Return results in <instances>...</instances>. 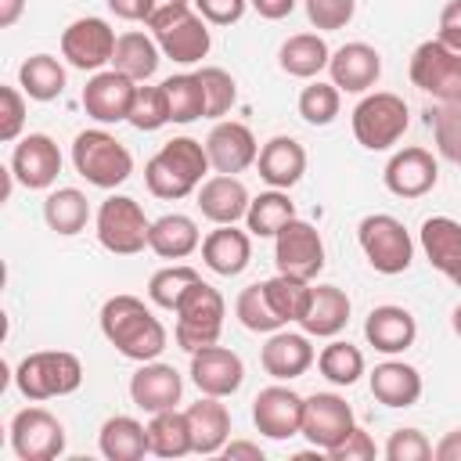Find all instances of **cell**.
I'll return each mask as SVG.
<instances>
[{
  "mask_svg": "<svg viewBox=\"0 0 461 461\" xmlns=\"http://www.w3.org/2000/svg\"><path fill=\"white\" fill-rule=\"evenodd\" d=\"M101 335L115 346V353H122L126 360H158V353L166 349V328L162 321L151 313V306H144V299L137 295H112L101 306Z\"/></svg>",
  "mask_w": 461,
  "mask_h": 461,
  "instance_id": "1",
  "label": "cell"
},
{
  "mask_svg": "<svg viewBox=\"0 0 461 461\" xmlns=\"http://www.w3.org/2000/svg\"><path fill=\"white\" fill-rule=\"evenodd\" d=\"M212 169L209 151L194 137H173L166 140L148 162H144V184L162 202H180L191 191L202 187L205 173Z\"/></svg>",
  "mask_w": 461,
  "mask_h": 461,
  "instance_id": "2",
  "label": "cell"
},
{
  "mask_svg": "<svg viewBox=\"0 0 461 461\" xmlns=\"http://www.w3.org/2000/svg\"><path fill=\"white\" fill-rule=\"evenodd\" d=\"M72 166H76V173L86 184H94L101 191H112V187L130 180L133 155L126 151V144L115 133L94 126V130L76 133V140H72Z\"/></svg>",
  "mask_w": 461,
  "mask_h": 461,
  "instance_id": "3",
  "label": "cell"
},
{
  "mask_svg": "<svg viewBox=\"0 0 461 461\" xmlns=\"http://www.w3.org/2000/svg\"><path fill=\"white\" fill-rule=\"evenodd\" d=\"M14 385L32 403L68 396L83 385V364L68 349H40V353L22 357V364L14 371Z\"/></svg>",
  "mask_w": 461,
  "mask_h": 461,
  "instance_id": "4",
  "label": "cell"
},
{
  "mask_svg": "<svg viewBox=\"0 0 461 461\" xmlns=\"http://www.w3.org/2000/svg\"><path fill=\"white\" fill-rule=\"evenodd\" d=\"M176 328H173V339L184 353H194V349H205L212 342H220V331H223V317H227V303L223 295L209 285V281H198L180 303H176Z\"/></svg>",
  "mask_w": 461,
  "mask_h": 461,
  "instance_id": "5",
  "label": "cell"
},
{
  "mask_svg": "<svg viewBox=\"0 0 461 461\" xmlns=\"http://www.w3.org/2000/svg\"><path fill=\"white\" fill-rule=\"evenodd\" d=\"M353 137L360 148L367 151H389L403 133H407V101L400 94H389V90H375V94H364L353 108Z\"/></svg>",
  "mask_w": 461,
  "mask_h": 461,
  "instance_id": "6",
  "label": "cell"
},
{
  "mask_svg": "<svg viewBox=\"0 0 461 461\" xmlns=\"http://www.w3.org/2000/svg\"><path fill=\"white\" fill-rule=\"evenodd\" d=\"M97 241L112 252V256H137L148 249V230L151 220L144 216L140 202L130 194H108L97 205Z\"/></svg>",
  "mask_w": 461,
  "mask_h": 461,
  "instance_id": "7",
  "label": "cell"
},
{
  "mask_svg": "<svg viewBox=\"0 0 461 461\" xmlns=\"http://www.w3.org/2000/svg\"><path fill=\"white\" fill-rule=\"evenodd\" d=\"M407 72L421 94L436 97L439 104H461V50L447 47L439 36L414 47Z\"/></svg>",
  "mask_w": 461,
  "mask_h": 461,
  "instance_id": "8",
  "label": "cell"
},
{
  "mask_svg": "<svg viewBox=\"0 0 461 461\" xmlns=\"http://www.w3.org/2000/svg\"><path fill=\"white\" fill-rule=\"evenodd\" d=\"M357 241H360V252L367 256V263L378 270V274H403L414 259V241H411V230L389 216V212H371L360 220L357 227Z\"/></svg>",
  "mask_w": 461,
  "mask_h": 461,
  "instance_id": "9",
  "label": "cell"
},
{
  "mask_svg": "<svg viewBox=\"0 0 461 461\" xmlns=\"http://www.w3.org/2000/svg\"><path fill=\"white\" fill-rule=\"evenodd\" d=\"M274 263H277V274L313 281L324 270V241H321V230L313 223L299 220V216L288 220L274 234Z\"/></svg>",
  "mask_w": 461,
  "mask_h": 461,
  "instance_id": "10",
  "label": "cell"
},
{
  "mask_svg": "<svg viewBox=\"0 0 461 461\" xmlns=\"http://www.w3.org/2000/svg\"><path fill=\"white\" fill-rule=\"evenodd\" d=\"M11 450L22 461H54L65 454V425L47 407H22L11 418Z\"/></svg>",
  "mask_w": 461,
  "mask_h": 461,
  "instance_id": "11",
  "label": "cell"
},
{
  "mask_svg": "<svg viewBox=\"0 0 461 461\" xmlns=\"http://www.w3.org/2000/svg\"><path fill=\"white\" fill-rule=\"evenodd\" d=\"M151 32H155V43H158L162 58H169V61H176V65H194V61H202V58L209 54V47H212L209 22H205L198 11H191V7H184V11L169 14L166 22L151 25Z\"/></svg>",
  "mask_w": 461,
  "mask_h": 461,
  "instance_id": "12",
  "label": "cell"
},
{
  "mask_svg": "<svg viewBox=\"0 0 461 461\" xmlns=\"http://www.w3.org/2000/svg\"><path fill=\"white\" fill-rule=\"evenodd\" d=\"M115 29L104 18H76L61 32V58L79 72H101L115 54Z\"/></svg>",
  "mask_w": 461,
  "mask_h": 461,
  "instance_id": "13",
  "label": "cell"
},
{
  "mask_svg": "<svg viewBox=\"0 0 461 461\" xmlns=\"http://www.w3.org/2000/svg\"><path fill=\"white\" fill-rule=\"evenodd\" d=\"M137 79L115 72V68H101L86 79L79 101L86 108V115L101 126H112V122H126L130 119V108H133V97H137Z\"/></svg>",
  "mask_w": 461,
  "mask_h": 461,
  "instance_id": "14",
  "label": "cell"
},
{
  "mask_svg": "<svg viewBox=\"0 0 461 461\" xmlns=\"http://www.w3.org/2000/svg\"><path fill=\"white\" fill-rule=\"evenodd\" d=\"M353 425H357L353 407L339 393H313L303 400V432L299 436H306L310 447L328 454L331 447H339L349 436Z\"/></svg>",
  "mask_w": 461,
  "mask_h": 461,
  "instance_id": "15",
  "label": "cell"
},
{
  "mask_svg": "<svg viewBox=\"0 0 461 461\" xmlns=\"http://www.w3.org/2000/svg\"><path fill=\"white\" fill-rule=\"evenodd\" d=\"M382 180H385L389 194H396V198H425L439 184V162L432 158V151L411 144V148L393 151Z\"/></svg>",
  "mask_w": 461,
  "mask_h": 461,
  "instance_id": "16",
  "label": "cell"
},
{
  "mask_svg": "<svg viewBox=\"0 0 461 461\" xmlns=\"http://www.w3.org/2000/svg\"><path fill=\"white\" fill-rule=\"evenodd\" d=\"M252 421L267 439H292L303 432V396L288 385H267L252 400Z\"/></svg>",
  "mask_w": 461,
  "mask_h": 461,
  "instance_id": "17",
  "label": "cell"
},
{
  "mask_svg": "<svg viewBox=\"0 0 461 461\" xmlns=\"http://www.w3.org/2000/svg\"><path fill=\"white\" fill-rule=\"evenodd\" d=\"M191 382L198 385V393L205 396H234L245 382V364L234 349L227 346H205L191 353Z\"/></svg>",
  "mask_w": 461,
  "mask_h": 461,
  "instance_id": "18",
  "label": "cell"
},
{
  "mask_svg": "<svg viewBox=\"0 0 461 461\" xmlns=\"http://www.w3.org/2000/svg\"><path fill=\"white\" fill-rule=\"evenodd\" d=\"M11 173L29 191H47L61 173V151L47 133H29L14 144Z\"/></svg>",
  "mask_w": 461,
  "mask_h": 461,
  "instance_id": "19",
  "label": "cell"
},
{
  "mask_svg": "<svg viewBox=\"0 0 461 461\" xmlns=\"http://www.w3.org/2000/svg\"><path fill=\"white\" fill-rule=\"evenodd\" d=\"M205 151H209L212 169L216 173H230V176H238L241 169H249L259 158V144H256L252 130L245 122H234V119H220L209 130Z\"/></svg>",
  "mask_w": 461,
  "mask_h": 461,
  "instance_id": "20",
  "label": "cell"
},
{
  "mask_svg": "<svg viewBox=\"0 0 461 461\" xmlns=\"http://www.w3.org/2000/svg\"><path fill=\"white\" fill-rule=\"evenodd\" d=\"M184 393V378L173 364H158V360H144L133 378H130V400L144 411V414H158V411H173L180 403Z\"/></svg>",
  "mask_w": 461,
  "mask_h": 461,
  "instance_id": "21",
  "label": "cell"
},
{
  "mask_svg": "<svg viewBox=\"0 0 461 461\" xmlns=\"http://www.w3.org/2000/svg\"><path fill=\"white\" fill-rule=\"evenodd\" d=\"M328 76L346 94H367L382 76V54L371 43H360V40L342 43L339 50H331Z\"/></svg>",
  "mask_w": 461,
  "mask_h": 461,
  "instance_id": "22",
  "label": "cell"
},
{
  "mask_svg": "<svg viewBox=\"0 0 461 461\" xmlns=\"http://www.w3.org/2000/svg\"><path fill=\"white\" fill-rule=\"evenodd\" d=\"M313 360H317V353H313L306 331H270L267 346L259 349L263 371L277 382H292V378L306 375L313 367Z\"/></svg>",
  "mask_w": 461,
  "mask_h": 461,
  "instance_id": "23",
  "label": "cell"
},
{
  "mask_svg": "<svg viewBox=\"0 0 461 461\" xmlns=\"http://www.w3.org/2000/svg\"><path fill=\"white\" fill-rule=\"evenodd\" d=\"M364 339L367 346H375L378 353L385 357H396L403 349L414 346L418 339V321L407 306H396V303H385V306H375L364 321Z\"/></svg>",
  "mask_w": 461,
  "mask_h": 461,
  "instance_id": "24",
  "label": "cell"
},
{
  "mask_svg": "<svg viewBox=\"0 0 461 461\" xmlns=\"http://www.w3.org/2000/svg\"><path fill=\"white\" fill-rule=\"evenodd\" d=\"M249 187L230 173H212L198 187V209L209 223H238L249 212Z\"/></svg>",
  "mask_w": 461,
  "mask_h": 461,
  "instance_id": "25",
  "label": "cell"
},
{
  "mask_svg": "<svg viewBox=\"0 0 461 461\" xmlns=\"http://www.w3.org/2000/svg\"><path fill=\"white\" fill-rule=\"evenodd\" d=\"M252 259V238L249 230H238L234 223H216L202 238V263L220 277H238Z\"/></svg>",
  "mask_w": 461,
  "mask_h": 461,
  "instance_id": "26",
  "label": "cell"
},
{
  "mask_svg": "<svg viewBox=\"0 0 461 461\" xmlns=\"http://www.w3.org/2000/svg\"><path fill=\"white\" fill-rule=\"evenodd\" d=\"M425 259L461 288V223L450 216H429L418 230Z\"/></svg>",
  "mask_w": 461,
  "mask_h": 461,
  "instance_id": "27",
  "label": "cell"
},
{
  "mask_svg": "<svg viewBox=\"0 0 461 461\" xmlns=\"http://www.w3.org/2000/svg\"><path fill=\"white\" fill-rule=\"evenodd\" d=\"M187 429H191V450L194 454H220L230 439V411L220 403V396H198L187 411Z\"/></svg>",
  "mask_w": 461,
  "mask_h": 461,
  "instance_id": "28",
  "label": "cell"
},
{
  "mask_svg": "<svg viewBox=\"0 0 461 461\" xmlns=\"http://www.w3.org/2000/svg\"><path fill=\"white\" fill-rule=\"evenodd\" d=\"M256 166H259V176L270 184V187H281V191H288V187H295L299 180H303V173H306V148L295 140V137H270L263 148H259V158H256Z\"/></svg>",
  "mask_w": 461,
  "mask_h": 461,
  "instance_id": "29",
  "label": "cell"
},
{
  "mask_svg": "<svg viewBox=\"0 0 461 461\" xmlns=\"http://www.w3.org/2000/svg\"><path fill=\"white\" fill-rule=\"evenodd\" d=\"M349 321V295L339 285H313L310 306L299 321V328L310 339H335Z\"/></svg>",
  "mask_w": 461,
  "mask_h": 461,
  "instance_id": "30",
  "label": "cell"
},
{
  "mask_svg": "<svg viewBox=\"0 0 461 461\" xmlns=\"http://www.w3.org/2000/svg\"><path fill=\"white\" fill-rule=\"evenodd\" d=\"M371 396L385 407H414L421 400V371L403 360H382L371 371Z\"/></svg>",
  "mask_w": 461,
  "mask_h": 461,
  "instance_id": "31",
  "label": "cell"
},
{
  "mask_svg": "<svg viewBox=\"0 0 461 461\" xmlns=\"http://www.w3.org/2000/svg\"><path fill=\"white\" fill-rule=\"evenodd\" d=\"M202 245V230L191 216L184 212H166L158 220H151V230H148V249L162 259H184L191 256L194 249Z\"/></svg>",
  "mask_w": 461,
  "mask_h": 461,
  "instance_id": "32",
  "label": "cell"
},
{
  "mask_svg": "<svg viewBox=\"0 0 461 461\" xmlns=\"http://www.w3.org/2000/svg\"><path fill=\"white\" fill-rule=\"evenodd\" d=\"M328 61H331V50H328L324 36H317V32H295V36H288V40L281 43V50H277L281 72H288V76H295V79H313V76H321V72L328 68Z\"/></svg>",
  "mask_w": 461,
  "mask_h": 461,
  "instance_id": "33",
  "label": "cell"
},
{
  "mask_svg": "<svg viewBox=\"0 0 461 461\" xmlns=\"http://www.w3.org/2000/svg\"><path fill=\"white\" fill-rule=\"evenodd\" d=\"M97 447L108 461H140L148 454V425H140L130 414H115L101 425Z\"/></svg>",
  "mask_w": 461,
  "mask_h": 461,
  "instance_id": "34",
  "label": "cell"
},
{
  "mask_svg": "<svg viewBox=\"0 0 461 461\" xmlns=\"http://www.w3.org/2000/svg\"><path fill=\"white\" fill-rule=\"evenodd\" d=\"M158 61H162V50L155 43V36H144V32H122L115 40V54H112V68L137 79V83H148L155 72H158Z\"/></svg>",
  "mask_w": 461,
  "mask_h": 461,
  "instance_id": "35",
  "label": "cell"
},
{
  "mask_svg": "<svg viewBox=\"0 0 461 461\" xmlns=\"http://www.w3.org/2000/svg\"><path fill=\"white\" fill-rule=\"evenodd\" d=\"M43 220H47V227L54 234L72 238V234H79L86 227L90 202H86V194L79 187H58V191H50L43 198Z\"/></svg>",
  "mask_w": 461,
  "mask_h": 461,
  "instance_id": "36",
  "label": "cell"
},
{
  "mask_svg": "<svg viewBox=\"0 0 461 461\" xmlns=\"http://www.w3.org/2000/svg\"><path fill=\"white\" fill-rule=\"evenodd\" d=\"M148 454L155 457H184L194 454L191 450V429H187V414L184 411H158L148 421Z\"/></svg>",
  "mask_w": 461,
  "mask_h": 461,
  "instance_id": "37",
  "label": "cell"
},
{
  "mask_svg": "<svg viewBox=\"0 0 461 461\" xmlns=\"http://www.w3.org/2000/svg\"><path fill=\"white\" fill-rule=\"evenodd\" d=\"M18 86L32 101H54L65 94V65L54 54H32L18 68Z\"/></svg>",
  "mask_w": 461,
  "mask_h": 461,
  "instance_id": "38",
  "label": "cell"
},
{
  "mask_svg": "<svg viewBox=\"0 0 461 461\" xmlns=\"http://www.w3.org/2000/svg\"><path fill=\"white\" fill-rule=\"evenodd\" d=\"M288 220H295V205H292L288 191H281V187L256 194L249 202V212H245V227L256 238H274Z\"/></svg>",
  "mask_w": 461,
  "mask_h": 461,
  "instance_id": "39",
  "label": "cell"
},
{
  "mask_svg": "<svg viewBox=\"0 0 461 461\" xmlns=\"http://www.w3.org/2000/svg\"><path fill=\"white\" fill-rule=\"evenodd\" d=\"M162 90L169 101V122L187 126L194 119H205V90H202L198 72H176L162 79Z\"/></svg>",
  "mask_w": 461,
  "mask_h": 461,
  "instance_id": "40",
  "label": "cell"
},
{
  "mask_svg": "<svg viewBox=\"0 0 461 461\" xmlns=\"http://www.w3.org/2000/svg\"><path fill=\"white\" fill-rule=\"evenodd\" d=\"M263 292L274 306V313L285 321V324H299L306 306H310V292H313V281H303V277H288V274H274L263 281Z\"/></svg>",
  "mask_w": 461,
  "mask_h": 461,
  "instance_id": "41",
  "label": "cell"
},
{
  "mask_svg": "<svg viewBox=\"0 0 461 461\" xmlns=\"http://www.w3.org/2000/svg\"><path fill=\"white\" fill-rule=\"evenodd\" d=\"M198 281H202V274H198L194 267H187V263L162 267V270H155L151 281H148V299H151L155 306H162V310H176V303H180Z\"/></svg>",
  "mask_w": 461,
  "mask_h": 461,
  "instance_id": "42",
  "label": "cell"
},
{
  "mask_svg": "<svg viewBox=\"0 0 461 461\" xmlns=\"http://www.w3.org/2000/svg\"><path fill=\"white\" fill-rule=\"evenodd\" d=\"M234 317L241 321V328H249V331H256V335H270V331H281V328H285V321L274 313V306H270V299H267V292H263V281L238 292V299H234Z\"/></svg>",
  "mask_w": 461,
  "mask_h": 461,
  "instance_id": "43",
  "label": "cell"
},
{
  "mask_svg": "<svg viewBox=\"0 0 461 461\" xmlns=\"http://www.w3.org/2000/svg\"><path fill=\"white\" fill-rule=\"evenodd\" d=\"M317 367H321V375H324L331 385H353V382L364 375V353H360L353 342L335 339V342H328V346L321 349Z\"/></svg>",
  "mask_w": 461,
  "mask_h": 461,
  "instance_id": "44",
  "label": "cell"
},
{
  "mask_svg": "<svg viewBox=\"0 0 461 461\" xmlns=\"http://www.w3.org/2000/svg\"><path fill=\"white\" fill-rule=\"evenodd\" d=\"M339 108H342V90H339L335 83L313 79V83L303 86V94H299V115H303V122H310V126H328V122H335Z\"/></svg>",
  "mask_w": 461,
  "mask_h": 461,
  "instance_id": "45",
  "label": "cell"
},
{
  "mask_svg": "<svg viewBox=\"0 0 461 461\" xmlns=\"http://www.w3.org/2000/svg\"><path fill=\"white\" fill-rule=\"evenodd\" d=\"M198 79H202V90H205V119L220 122L238 101L234 76L227 68H220V65H205V68H198Z\"/></svg>",
  "mask_w": 461,
  "mask_h": 461,
  "instance_id": "46",
  "label": "cell"
},
{
  "mask_svg": "<svg viewBox=\"0 0 461 461\" xmlns=\"http://www.w3.org/2000/svg\"><path fill=\"white\" fill-rule=\"evenodd\" d=\"M133 130L140 133H151V130H162L169 122V101H166V90L162 83L158 86H137V97H133V108H130V119H126Z\"/></svg>",
  "mask_w": 461,
  "mask_h": 461,
  "instance_id": "47",
  "label": "cell"
},
{
  "mask_svg": "<svg viewBox=\"0 0 461 461\" xmlns=\"http://www.w3.org/2000/svg\"><path fill=\"white\" fill-rule=\"evenodd\" d=\"M429 126H432V140H436V151L461 166V104H439L429 112Z\"/></svg>",
  "mask_w": 461,
  "mask_h": 461,
  "instance_id": "48",
  "label": "cell"
},
{
  "mask_svg": "<svg viewBox=\"0 0 461 461\" xmlns=\"http://www.w3.org/2000/svg\"><path fill=\"white\" fill-rule=\"evenodd\" d=\"M357 14V0H306V18L313 29H324V32H335V29H346Z\"/></svg>",
  "mask_w": 461,
  "mask_h": 461,
  "instance_id": "49",
  "label": "cell"
},
{
  "mask_svg": "<svg viewBox=\"0 0 461 461\" xmlns=\"http://www.w3.org/2000/svg\"><path fill=\"white\" fill-rule=\"evenodd\" d=\"M382 454H385V461H429L432 443L418 429H396V432H389Z\"/></svg>",
  "mask_w": 461,
  "mask_h": 461,
  "instance_id": "50",
  "label": "cell"
},
{
  "mask_svg": "<svg viewBox=\"0 0 461 461\" xmlns=\"http://www.w3.org/2000/svg\"><path fill=\"white\" fill-rule=\"evenodd\" d=\"M22 126H25V90L0 86V140L14 144Z\"/></svg>",
  "mask_w": 461,
  "mask_h": 461,
  "instance_id": "51",
  "label": "cell"
},
{
  "mask_svg": "<svg viewBox=\"0 0 461 461\" xmlns=\"http://www.w3.org/2000/svg\"><path fill=\"white\" fill-rule=\"evenodd\" d=\"M375 454H378V450H375V439H371L360 425H353V429H349V436H346L339 447H331V450H328V457H331V461H371Z\"/></svg>",
  "mask_w": 461,
  "mask_h": 461,
  "instance_id": "52",
  "label": "cell"
},
{
  "mask_svg": "<svg viewBox=\"0 0 461 461\" xmlns=\"http://www.w3.org/2000/svg\"><path fill=\"white\" fill-rule=\"evenodd\" d=\"M249 0H194V11L209 22V25H234L245 14Z\"/></svg>",
  "mask_w": 461,
  "mask_h": 461,
  "instance_id": "53",
  "label": "cell"
},
{
  "mask_svg": "<svg viewBox=\"0 0 461 461\" xmlns=\"http://www.w3.org/2000/svg\"><path fill=\"white\" fill-rule=\"evenodd\" d=\"M447 47L461 50V0H447V7L439 11V32H436Z\"/></svg>",
  "mask_w": 461,
  "mask_h": 461,
  "instance_id": "54",
  "label": "cell"
},
{
  "mask_svg": "<svg viewBox=\"0 0 461 461\" xmlns=\"http://www.w3.org/2000/svg\"><path fill=\"white\" fill-rule=\"evenodd\" d=\"M184 7H191V0H148V29L151 25H158V22H166L169 14H176V11H184Z\"/></svg>",
  "mask_w": 461,
  "mask_h": 461,
  "instance_id": "55",
  "label": "cell"
},
{
  "mask_svg": "<svg viewBox=\"0 0 461 461\" xmlns=\"http://www.w3.org/2000/svg\"><path fill=\"white\" fill-rule=\"evenodd\" d=\"M108 11L126 22H148V0H108Z\"/></svg>",
  "mask_w": 461,
  "mask_h": 461,
  "instance_id": "56",
  "label": "cell"
},
{
  "mask_svg": "<svg viewBox=\"0 0 461 461\" xmlns=\"http://www.w3.org/2000/svg\"><path fill=\"white\" fill-rule=\"evenodd\" d=\"M436 461H461V429H450L436 447H432Z\"/></svg>",
  "mask_w": 461,
  "mask_h": 461,
  "instance_id": "57",
  "label": "cell"
},
{
  "mask_svg": "<svg viewBox=\"0 0 461 461\" xmlns=\"http://www.w3.org/2000/svg\"><path fill=\"white\" fill-rule=\"evenodd\" d=\"M249 4L256 7V14H259V18H270V22L288 18V14L295 11V0H249Z\"/></svg>",
  "mask_w": 461,
  "mask_h": 461,
  "instance_id": "58",
  "label": "cell"
},
{
  "mask_svg": "<svg viewBox=\"0 0 461 461\" xmlns=\"http://www.w3.org/2000/svg\"><path fill=\"white\" fill-rule=\"evenodd\" d=\"M227 461H234V457H249V461H263V450H259V443H249V439H227V447L220 450Z\"/></svg>",
  "mask_w": 461,
  "mask_h": 461,
  "instance_id": "59",
  "label": "cell"
},
{
  "mask_svg": "<svg viewBox=\"0 0 461 461\" xmlns=\"http://www.w3.org/2000/svg\"><path fill=\"white\" fill-rule=\"evenodd\" d=\"M22 7H25V0H0V25L11 29L22 18Z\"/></svg>",
  "mask_w": 461,
  "mask_h": 461,
  "instance_id": "60",
  "label": "cell"
},
{
  "mask_svg": "<svg viewBox=\"0 0 461 461\" xmlns=\"http://www.w3.org/2000/svg\"><path fill=\"white\" fill-rule=\"evenodd\" d=\"M450 328H454V335L461 339V303L454 306V313H450Z\"/></svg>",
  "mask_w": 461,
  "mask_h": 461,
  "instance_id": "61",
  "label": "cell"
}]
</instances>
